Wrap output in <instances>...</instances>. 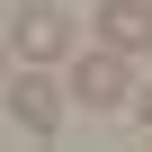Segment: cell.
Returning a JSON list of instances; mask_svg holds the SVG:
<instances>
[{"instance_id":"cell-4","label":"cell","mask_w":152,"mask_h":152,"mask_svg":"<svg viewBox=\"0 0 152 152\" xmlns=\"http://www.w3.org/2000/svg\"><path fill=\"white\" fill-rule=\"evenodd\" d=\"M63 107H72V90L54 81V72H27V63H18V81H9V116H18L27 134H54Z\"/></svg>"},{"instance_id":"cell-3","label":"cell","mask_w":152,"mask_h":152,"mask_svg":"<svg viewBox=\"0 0 152 152\" xmlns=\"http://www.w3.org/2000/svg\"><path fill=\"white\" fill-rule=\"evenodd\" d=\"M90 36H99V54H152V0H99L90 9Z\"/></svg>"},{"instance_id":"cell-5","label":"cell","mask_w":152,"mask_h":152,"mask_svg":"<svg viewBox=\"0 0 152 152\" xmlns=\"http://www.w3.org/2000/svg\"><path fill=\"white\" fill-rule=\"evenodd\" d=\"M134 116H143V125H152V81H143V90H134Z\"/></svg>"},{"instance_id":"cell-1","label":"cell","mask_w":152,"mask_h":152,"mask_svg":"<svg viewBox=\"0 0 152 152\" xmlns=\"http://www.w3.org/2000/svg\"><path fill=\"white\" fill-rule=\"evenodd\" d=\"M9 54H18L27 72L72 63V54H81V27H72V9H54V0H27V9H18V27H9Z\"/></svg>"},{"instance_id":"cell-6","label":"cell","mask_w":152,"mask_h":152,"mask_svg":"<svg viewBox=\"0 0 152 152\" xmlns=\"http://www.w3.org/2000/svg\"><path fill=\"white\" fill-rule=\"evenodd\" d=\"M0 90H9V45H0Z\"/></svg>"},{"instance_id":"cell-2","label":"cell","mask_w":152,"mask_h":152,"mask_svg":"<svg viewBox=\"0 0 152 152\" xmlns=\"http://www.w3.org/2000/svg\"><path fill=\"white\" fill-rule=\"evenodd\" d=\"M81 107H134V81H125V63L116 54H99V45H81L72 54V81H63Z\"/></svg>"}]
</instances>
